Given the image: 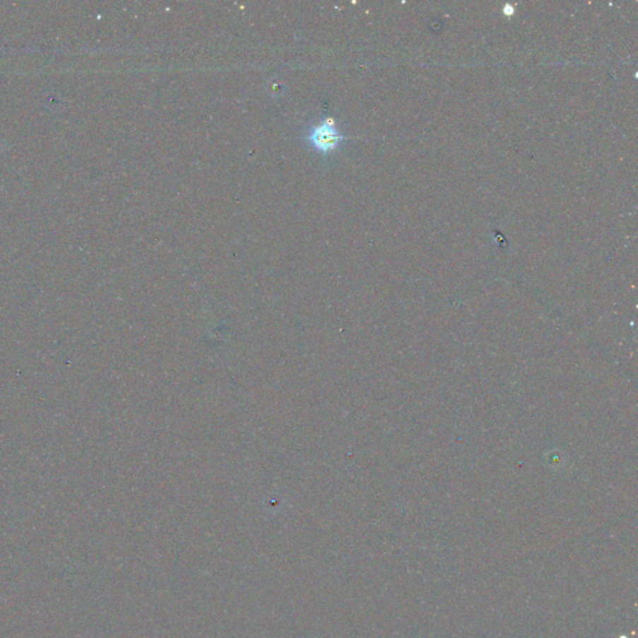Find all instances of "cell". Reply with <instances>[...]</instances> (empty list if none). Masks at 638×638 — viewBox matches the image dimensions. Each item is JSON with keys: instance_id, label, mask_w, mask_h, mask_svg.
<instances>
[{"instance_id": "cell-1", "label": "cell", "mask_w": 638, "mask_h": 638, "mask_svg": "<svg viewBox=\"0 0 638 638\" xmlns=\"http://www.w3.org/2000/svg\"><path fill=\"white\" fill-rule=\"evenodd\" d=\"M302 140L312 151L322 156H329L345 143L347 138L336 119L322 117L307 125Z\"/></svg>"}]
</instances>
